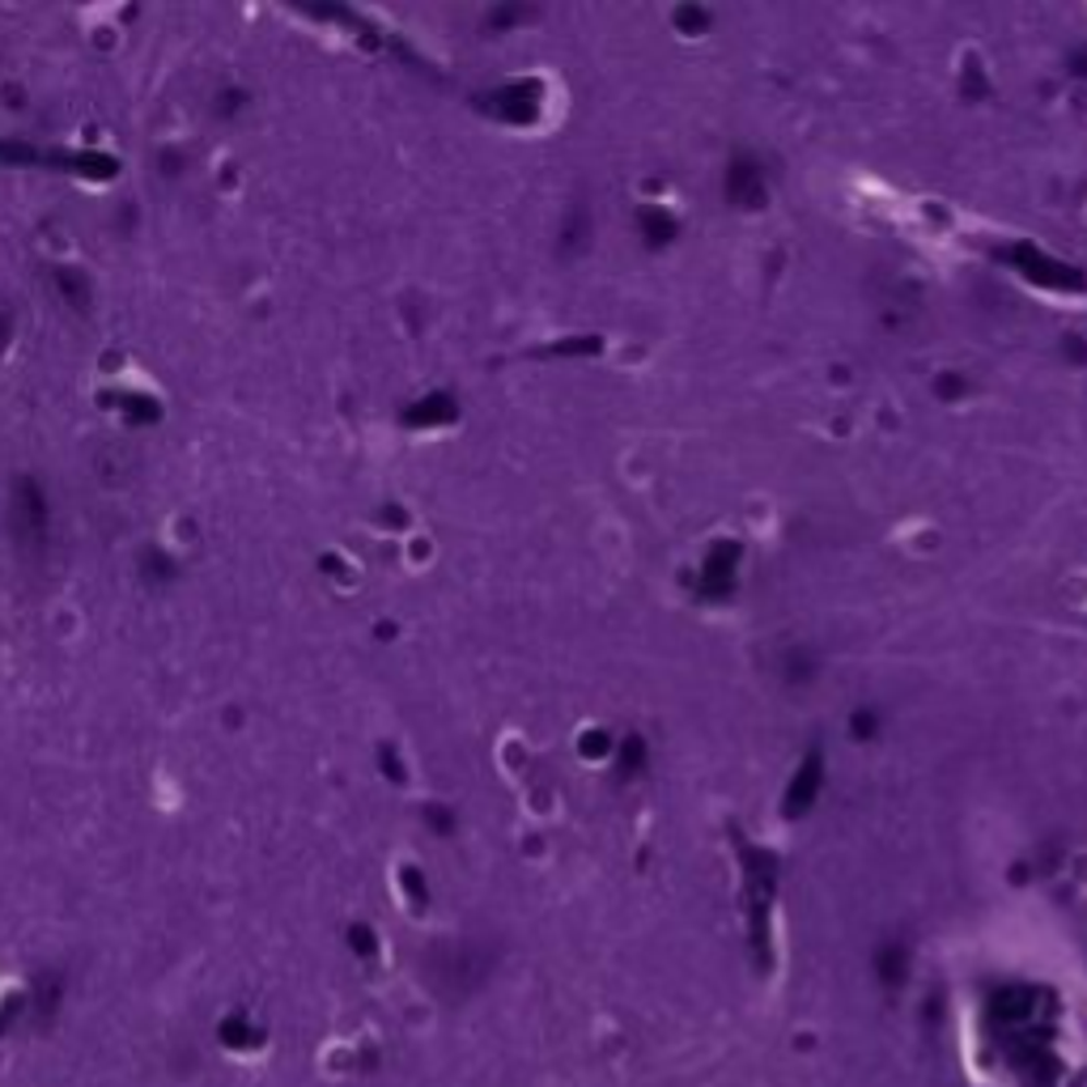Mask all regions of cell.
Segmentation results:
<instances>
[{"label": "cell", "instance_id": "7a4b0ae2", "mask_svg": "<svg viewBox=\"0 0 1087 1087\" xmlns=\"http://www.w3.org/2000/svg\"><path fill=\"white\" fill-rule=\"evenodd\" d=\"M162 540L175 552H192V548L204 544V518L195 510H170L162 518Z\"/></svg>", "mask_w": 1087, "mask_h": 1087}, {"label": "cell", "instance_id": "5b68a950", "mask_svg": "<svg viewBox=\"0 0 1087 1087\" xmlns=\"http://www.w3.org/2000/svg\"><path fill=\"white\" fill-rule=\"evenodd\" d=\"M208 179H213V192L217 195H238L242 192V162L230 154H217L213 157V170H208Z\"/></svg>", "mask_w": 1087, "mask_h": 1087}, {"label": "cell", "instance_id": "8992f818", "mask_svg": "<svg viewBox=\"0 0 1087 1087\" xmlns=\"http://www.w3.org/2000/svg\"><path fill=\"white\" fill-rule=\"evenodd\" d=\"M0 107H4V111H13V116H22V111L31 107V85H26L22 77H13V73H9V77H0Z\"/></svg>", "mask_w": 1087, "mask_h": 1087}, {"label": "cell", "instance_id": "277c9868", "mask_svg": "<svg viewBox=\"0 0 1087 1087\" xmlns=\"http://www.w3.org/2000/svg\"><path fill=\"white\" fill-rule=\"evenodd\" d=\"M35 247H39L47 260H69L77 251V238H73V226L60 222V217H47L35 234Z\"/></svg>", "mask_w": 1087, "mask_h": 1087}, {"label": "cell", "instance_id": "6da1fadb", "mask_svg": "<svg viewBox=\"0 0 1087 1087\" xmlns=\"http://www.w3.org/2000/svg\"><path fill=\"white\" fill-rule=\"evenodd\" d=\"M77 22H81V39L89 43L98 56H116L119 47L128 43L116 9H81Z\"/></svg>", "mask_w": 1087, "mask_h": 1087}, {"label": "cell", "instance_id": "3957f363", "mask_svg": "<svg viewBox=\"0 0 1087 1087\" xmlns=\"http://www.w3.org/2000/svg\"><path fill=\"white\" fill-rule=\"evenodd\" d=\"M43 621H47L51 642H60V646H73L81 633H85V612H81L73 599H56V604H47Z\"/></svg>", "mask_w": 1087, "mask_h": 1087}]
</instances>
